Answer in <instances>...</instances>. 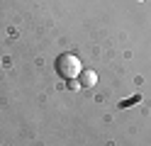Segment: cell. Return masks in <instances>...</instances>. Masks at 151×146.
<instances>
[{
    "label": "cell",
    "mask_w": 151,
    "mask_h": 146,
    "mask_svg": "<svg viewBox=\"0 0 151 146\" xmlns=\"http://www.w3.org/2000/svg\"><path fill=\"white\" fill-rule=\"evenodd\" d=\"M56 73L66 81H73L83 73V66H81V58L73 56V54H61L56 58Z\"/></svg>",
    "instance_id": "6da1fadb"
},
{
    "label": "cell",
    "mask_w": 151,
    "mask_h": 146,
    "mask_svg": "<svg viewBox=\"0 0 151 146\" xmlns=\"http://www.w3.org/2000/svg\"><path fill=\"white\" fill-rule=\"evenodd\" d=\"M78 78H81V85H83V88H93V85L98 83V76L93 73V71H83Z\"/></svg>",
    "instance_id": "7a4b0ae2"
}]
</instances>
